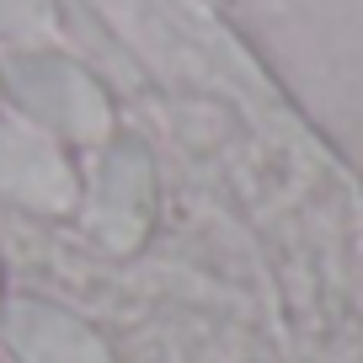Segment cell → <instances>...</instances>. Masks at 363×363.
I'll use <instances>...</instances> for the list:
<instances>
[{"instance_id": "cell-1", "label": "cell", "mask_w": 363, "mask_h": 363, "mask_svg": "<svg viewBox=\"0 0 363 363\" xmlns=\"http://www.w3.org/2000/svg\"><path fill=\"white\" fill-rule=\"evenodd\" d=\"M155 214V177L139 145H118L102 160L96 198H91V235L113 251H134Z\"/></svg>"}, {"instance_id": "cell-2", "label": "cell", "mask_w": 363, "mask_h": 363, "mask_svg": "<svg viewBox=\"0 0 363 363\" xmlns=\"http://www.w3.org/2000/svg\"><path fill=\"white\" fill-rule=\"evenodd\" d=\"M16 91L22 102H33L43 118H54L59 128H69L75 139H102L107 134V102L75 65L59 59H22L16 65Z\"/></svg>"}, {"instance_id": "cell-3", "label": "cell", "mask_w": 363, "mask_h": 363, "mask_svg": "<svg viewBox=\"0 0 363 363\" xmlns=\"http://www.w3.org/2000/svg\"><path fill=\"white\" fill-rule=\"evenodd\" d=\"M6 342L27 363H113L107 342L86 320L65 315L59 305H43V299H22L6 310Z\"/></svg>"}, {"instance_id": "cell-4", "label": "cell", "mask_w": 363, "mask_h": 363, "mask_svg": "<svg viewBox=\"0 0 363 363\" xmlns=\"http://www.w3.org/2000/svg\"><path fill=\"white\" fill-rule=\"evenodd\" d=\"M0 193H11L16 203L33 208H69L75 182H69L65 155L38 128L0 123Z\"/></svg>"}, {"instance_id": "cell-5", "label": "cell", "mask_w": 363, "mask_h": 363, "mask_svg": "<svg viewBox=\"0 0 363 363\" xmlns=\"http://www.w3.org/2000/svg\"><path fill=\"white\" fill-rule=\"evenodd\" d=\"M48 6L43 0H0V33H27V27H43Z\"/></svg>"}]
</instances>
